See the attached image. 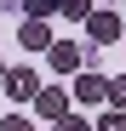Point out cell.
<instances>
[{"label":"cell","instance_id":"10","mask_svg":"<svg viewBox=\"0 0 126 131\" xmlns=\"http://www.w3.org/2000/svg\"><path fill=\"white\" fill-rule=\"evenodd\" d=\"M109 108H126V74L109 80Z\"/></svg>","mask_w":126,"mask_h":131},{"label":"cell","instance_id":"1","mask_svg":"<svg viewBox=\"0 0 126 131\" xmlns=\"http://www.w3.org/2000/svg\"><path fill=\"white\" fill-rule=\"evenodd\" d=\"M69 97H75V103L103 108V103H109V80H103L97 69H80V74H75V85H69Z\"/></svg>","mask_w":126,"mask_h":131},{"label":"cell","instance_id":"7","mask_svg":"<svg viewBox=\"0 0 126 131\" xmlns=\"http://www.w3.org/2000/svg\"><path fill=\"white\" fill-rule=\"evenodd\" d=\"M92 131H126V108H109V103H103V114H97Z\"/></svg>","mask_w":126,"mask_h":131},{"label":"cell","instance_id":"4","mask_svg":"<svg viewBox=\"0 0 126 131\" xmlns=\"http://www.w3.org/2000/svg\"><path fill=\"white\" fill-rule=\"evenodd\" d=\"M0 85H6V97H12V103H34L40 74H34V69H6V80H0Z\"/></svg>","mask_w":126,"mask_h":131},{"label":"cell","instance_id":"9","mask_svg":"<svg viewBox=\"0 0 126 131\" xmlns=\"http://www.w3.org/2000/svg\"><path fill=\"white\" fill-rule=\"evenodd\" d=\"M57 6H63V0H23V12H29V17H52Z\"/></svg>","mask_w":126,"mask_h":131},{"label":"cell","instance_id":"12","mask_svg":"<svg viewBox=\"0 0 126 131\" xmlns=\"http://www.w3.org/2000/svg\"><path fill=\"white\" fill-rule=\"evenodd\" d=\"M0 131H34V125H29L23 114H6V120H0Z\"/></svg>","mask_w":126,"mask_h":131},{"label":"cell","instance_id":"3","mask_svg":"<svg viewBox=\"0 0 126 131\" xmlns=\"http://www.w3.org/2000/svg\"><path fill=\"white\" fill-rule=\"evenodd\" d=\"M69 91H63V85H40V91H34V114L40 120H63V114H69Z\"/></svg>","mask_w":126,"mask_h":131},{"label":"cell","instance_id":"2","mask_svg":"<svg viewBox=\"0 0 126 131\" xmlns=\"http://www.w3.org/2000/svg\"><path fill=\"white\" fill-rule=\"evenodd\" d=\"M86 34H92V46H115V40H120V12H109V6H92V17H86Z\"/></svg>","mask_w":126,"mask_h":131},{"label":"cell","instance_id":"13","mask_svg":"<svg viewBox=\"0 0 126 131\" xmlns=\"http://www.w3.org/2000/svg\"><path fill=\"white\" fill-rule=\"evenodd\" d=\"M0 80H6V63H0Z\"/></svg>","mask_w":126,"mask_h":131},{"label":"cell","instance_id":"8","mask_svg":"<svg viewBox=\"0 0 126 131\" xmlns=\"http://www.w3.org/2000/svg\"><path fill=\"white\" fill-rule=\"evenodd\" d=\"M63 17H69V23H86V17H92V0H63V6H57Z\"/></svg>","mask_w":126,"mask_h":131},{"label":"cell","instance_id":"6","mask_svg":"<svg viewBox=\"0 0 126 131\" xmlns=\"http://www.w3.org/2000/svg\"><path fill=\"white\" fill-rule=\"evenodd\" d=\"M17 46H29V51H46V46H52V29H46V17H29V23L17 29Z\"/></svg>","mask_w":126,"mask_h":131},{"label":"cell","instance_id":"5","mask_svg":"<svg viewBox=\"0 0 126 131\" xmlns=\"http://www.w3.org/2000/svg\"><path fill=\"white\" fill-rule=\"evenodd\" d=\"M46 57H52V69H57V74H80V69H86V51L69 46V40H52Z\"/></svg>","mask_w":126,"mask_h":131},{"label":"cell","instance_id":"11","mask_svg":"<svg viewBox=\"0 0 126 131\" xmlns=\"http://www.w3.org/2000/svg\"><path fill=\"white\" fill-rule=\"evenodd\" d=\"M52 131H92V125L80 120V114H63V120H52Z\"/></svg>","mask_w":126,"mask_h":131}]
</instances>
